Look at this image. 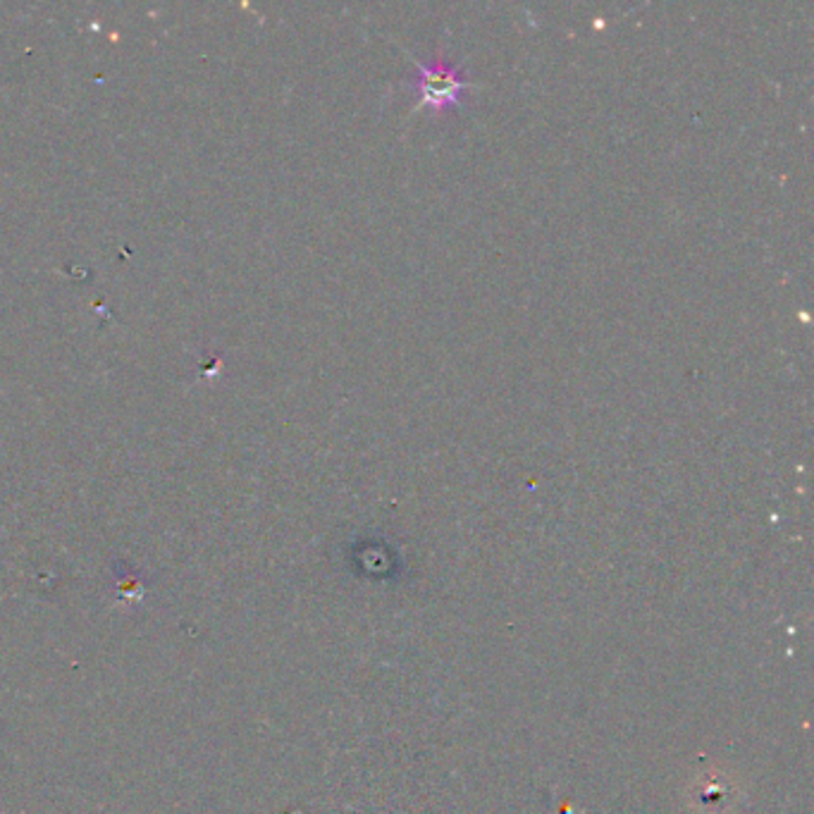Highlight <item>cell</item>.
Returning <instances> with one entry per match:
<instances>
[{"label": "cell", "instance_id": "cell-1", "mask_svg": "<svg viewBox=\"0 0 814 814\" xmlns=\"http://www.w3.org/2000/svg\"><path fill=\"white\" fill-rule=\"evenodd\" d=\"M414 65L418 67V77L409 82L411 89L418 94V104L411 110H420V108H435L442 110L449 106H457L461 100V92L469 89V82L463 79L461 67L452 65L447 57H435L432 63L424 65L414 61Z\"/></svg>", "mask_w": 814, "mask_h": 814}]
</instances>
